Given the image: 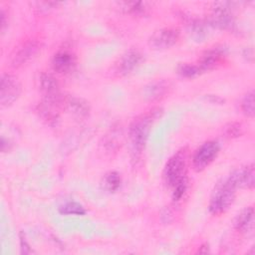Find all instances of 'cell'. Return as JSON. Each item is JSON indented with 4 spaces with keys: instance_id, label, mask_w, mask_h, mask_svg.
Instances as JSON below:
<instances>
[{
    "instance_id": "1",
    "label": "cell",
    "mask_w": 255,
    "mask_h": 255,
    "mask_svg": "<svg viewBox=\"0 0 255 255\" xmlns=\"http://www.w3.org/2000/svg\"><path fill=\"white\" fill-rule=\"evenodd\" d=\"M159 110H152L148 113L137 116L129 125L128 139L133 158H137L144 148L151 126L158 116Z\"/></svg>"
},
{
    "instance_id": "2",
    "label": "cell",
    "mask_w": 255,
    "mask_h": 255,
    "mask_svg": "<svg viewBox=\"0 0 255 255\" xmlns=\"http://www.w3.org/2000/svg\"><path fill=\"white\" fill-rule=\"evenodd\" d=\"M235 190L236 187L228 178L222 183H219L211 195L209 211L213 214H221L225 212L234 201Z\"/></svg>"
},
{
    "instance_id": "3",
    "label": "cell",
    "mask_w": 255,
    "mask_h": 255,
    "mask_svg": "<svg viewBox=\"0 0 255 255\" xmlns=\"http://www.w3.org/2000/svg\"><path fill=\"white\" fill-rule=\"evenodd\" d=\"M186 156L182 151L173 154L166 162L163 169L164 181L172 188L181 180L185 179Z\"/></svg>"
},
{
    "instance_id": "4",
    "label": "cell",
    "mask_w": 255,
    "mask_h": 255,
    "mask_svg": "<svg viewBox=\"0 0 255 255\" xmlns=\"http://www.w3.org/2000/svg\"><path fill=\"white\" fill-rule=\"evenodd\" d=\"M219 153V144L215 140H209L202 143L194 152L192 157V165L196 171L206 168Z\"/></svg>"
},
{
    "instance_id": "5",
    "label": "cell",
    "mask_w": 255,
    "mask_h": 255,
    "mask_svg": "<svg viewBox=\"0 0 255 255\" xmlns=\"http://www.w3.org/2000/svg\"><path fill=\"white\" fill-rule=\"evenodd\" d=\"M210 24L219 29H231L234 25V17L229 2H217L210 12Z\"/></svg>"
},
{
    "instance_id": "6",
    "label": "cell",
    "mask_w": 255,
    "mask_h": 255,
    "mask_svg": "<svg viewBox=\"0 0 255 255\" xmlns=\"http://www.w3.org/2000/svg\"><path fill=\"white\" fill-rule=\"evenodd\" d=\"M21 94V85L16 77L4 74L1 77L0 103L2 107L11 106L18 100Z\"/></svg>"
},
{
    "instance_id": "7",
    "label": "cell",
    "mask_w": 255,
    "mask_h": 255,
    "mask_svg": "<svg viewBox=\"0 0 255 255\" xmlns=\"http://www.w3.org/2000/svg\"><path fill=\"white\" fill-rule=\"evenodd\" d=\"M179 39V30L175 28H162L154 32L149 42L150 45L157 50L169 49Z\"/></svg>"
},
{
    "instance_id": "8",
    "label": "cell",
    "mask_w": 255,
    "mask_h": 255,
    "mask_svg": "<svg viewBox=\"0 0 255 255\" xmlns=\"http://www.w3.org/2000/svg\"><path fill=\"white\" fill-rule=\"evenodd\" d=\"M40 90L44 96V100L61 102L59 84L53 75L43 73L40 76Z\"/></svg>"
},
{
    "instance_id": "9",
    "label": "cell",
    "mask_w": 255,
    "mask_h": 255,
    "mask_svg": "<svg viewBox=\"0 0 255 255\" xmlns=\"http://www.w3.org/2000/svg\"><path fill=\"white\" fill-rule=\"evenodd\" d=\"M254 165L251 163L243 168L235 170L228 179L234 184L236 188H253L254 186Z\"/></svg>"
},
{
    "instance_id": "10",
    "label": "cell",
    "mask_w": 255,
    "mask_h": 255,
    "mask_svg": "<svg viewBox=\"0 0 255 255\" xmlns=\"http://www.w3.org/2000/svg\"><path fill=\"white\" fill-rule=\"evenodd\" d=\"M39 49H40V45L36 41H29L25 43L13 56L12 66L14 68H18L28 63L33 57H35Z\"/></svg>"
},
{
    "instance_id": "11",
    "label": "cell",
    "mask_w": 255,
    "mask_h": 255,
    "mask_svg": "<svg viewBox=\"0 0 255 255\" xmlns=\"http://www.w3.org/2000/svg\"><path fill=\"white\" fill-rule=\"evenodd\" d=\"M225 50L221 47H216L205 52L198 62V67L201 73L214 69L224 58Z\"/></svg>"
},
{
    "instance_id": "12",
    "label": "cell",
    "mask_w": 255,
    "mask_h": 255,
    "mask_svg": "<svg viewBox=\"0 0 255 255\" xmlns=\"http://www.w3.org/2000/svg\"><path fill=\"white\" fill-rule=\"evenodd\" d=\"M53 69L61 74H67L74 70L76 66V58L74 54L68 51H61L54 55L52 60Z\"/></svg>"
},
{
    "instance_id": "13",
    "label": "cell",
    "mask_w": 255,
    "mask_h": 255,
    "mask_svg": "<svg viewBox=\"0 0 255 255\" xmlns=\"http://www.w3.org/2000/svg\"><path fill=\"white\" fill-rule=\"evenodd\" d=\"M142 61V55L139 51L130 49L121 59L119 71L122 75H128L136 69Z\"/></svg>"
},
{
    "instance_id": "14",
    "label": "cell",
    "mask_w": 255,
    "mask_h": 255,
    "mask_svg": "<svg viewBox=\"0 0 255 255\" xmlns=\"http://www.w3.org/2000/svg\"><path fill=\"white\" fill-rule=\"evenodd\" d=\"M235 227L241 233H249L254 228V209L252 206L243 209L235 219Z\"/></svg>"
},
{
    "instance_id": "15",
    "label": "cell",
    "mask_w": 255,
    "mask_h": 255,
    "mask_svg": "<svg viewBox=\"0 0 255 255\" xmlns=\"http://www.w3.org/2000/svg\"><path fill=\"white\" fill-rule=\"evenodd\" d=\"M168 90V83L164 81H156L148 84L143 91L144 97L147 100L154 101L161 99Z\"/></svg>"
},
{
    "instance_id": "16",
    "label": "cell",
    "mask_w": 255,
    "mask_h": 255,
    "mask_svg": "<svg viewBox=\"0 0 255 255\" xmlns=\"http://www.w3.org/2000/svg\"><path fill=\"white\" fill-rule=\"evenodd\" d=\"M66 106L68 111L76 117L84 118L89 115L90 107L88 103L82 99L71 97L66 101Z\"/></svg>"
},
{
    "instance_id": "17",
    "label": "cell",
    "mask_w": 255,
    "mask_h": 255,
    "mask_svg": "<svg viewBox=\"0 0 255 255\" xmlns=\"http://www.w3.org/2000/svg\"><path fill=\"white\" fill-rule=\"evenodd\" d=\"M121 176L116 171L108 172L103 179V186L109 192L117 191L121 186Z\"/></svg>"
},
{
    "instance_id": "18",
    "label": "cell",
    "mask_w": 255,
    "mask_h": 255,
    "mask_svg": "<svg viewBox=\"0 0 255 255\" xmlns=\"http://www.w3.org/2000/svg\"><path fill=\"white\" fill-rule=\"evenodd\" d=\"M59 212L64 215H84L86 209L76 201H69L59 207Z\"/></svg>"
},
{
    "instance_id": "19",
    "label": "cell",
    "mask_w": 255,
    "mask_h": 255,
    "mask_svg": "<svg viewBox=\"0 0 255 255\" xmlns=\"http://www.w3.org/2000/svg\"><path fill=\"white\" fill-rule=\"evenodd\" d=\"M241 110L245 116H247L249 118L254 117L255 108H254V92H253V90L247 92L245 94V96L243 97L242 102H241Z\"/></svg>"
},
{
    "instance_id": "20",
    "label": "cell",
    "mask_w": 255,
    "mask_h": 255,
    "mask_svg": "<svg viewBox=\"0 0 255 255\" xmlns=\"http://www.w3.org/2000/svg\"><path fill=\"white\" fill-rule=\"evenodd\" d=\"M190 33L192 34V37L196 41H203V39L206 37V30L203 23L199 20L191 21L190 25Z\"/></svg>"
},
{
    "instance_id": "21",
    "label": "cell",
    "mask_w": 255,
    "mask_h": 255,
    "mask_svg": "<svg viewBox=\"0 0 255 255\" xmlns=\"http://www.w3.org/2000/svg\"><path fill=\"white\" fill-rule=\"evenodd\" d=\"M122 9L129 14H140L145 10L144 2H122L120 3Z\"/></svg>"
},
{
    "instance_id": "22",
    "label": "cell",
    "mask_w": 255,
    "mask_h": 255,
    "mask_svg": "<svg viewBox=\"0 0 255 255\" xmlns=\"http://www.w3.org/2000/svg\"><path fill=\"white\" fill-rule=\"evenodd\" d=\"M178 73L185 78H194L201 74V71L197 65L184 64L178 68Z\"/></svg>"
},
{
    "instance_id": "23",
    "label": "cell",
    "mask_w": 255,
    "mask_h": 255,
    "mask_svg": "<svg viewBox=\"0 0 255 255\" xmlns=\"http://www.w3.org/2000/svg\"><path fill=\"white\" fill-rule=\"evenodd\" d=\"M186 187H187V180H186V178L181 180L180 182H178L173 187V193H172L173 200H179L182 197V195L184 194V192L186 190Z\"/></svg>"
},
{
    "instance_id": "24",
    "label": "cell",
    "mask_w": 255,
    "mask_h": 255,
    "mask_svg": "<svg viewBox=\"0 0 255 255\" xmlns=\"http://www.w3.org/2000/svg\"><path fill=\"white\" fill-rule=\"evenodd\" d=\"M241 126L237 123L229 124L228 127H226V134L229 137H235L241 134Z\"/></svg>"
}]
</instances>
